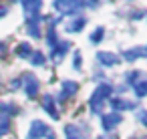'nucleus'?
I'll return each instance as SVG.
<instances>
[{
  "label": "nucleus",
  "instance_id": "nucleus-1",
  "mask_svg": "<svg viewBox=\"0 0 147 139\" xmlns=\"http://www.w3.org/2000/svg\"><path fill=\"white\" fill-rule=\"evenodd\" d=\"M111 95H113V87H111L109 83H101V85L93 91V95L89 97V109H91V113H93V115H101L103 105L111 99Z\"/></svg>",
  "mask_w": 147,
  "mask_h": 139
},
{
  "label": "nucleus",
  "instance_id": "nucleus-2",
  "mask_svg": "<svg viewBox=\"0 0 147 139\" xmlns=\"http://www.w3.org/2000/svg\"><path fill=\"white\" fill-rule=\"evenodd\" d=\"M125 81H127V85H131L137 99L147 97V75L143 71H129L125 75Z\"/></svg>",
  "mask_w": 147,
  "mask_h": 139
},
{
  "label": "nucleus",
  "instance_id": "nucleus-3",
  "mask_svg": "<svg viewBox=\"0 0 147 139\" xmlns=\"http://www.w3.org/2000/svg\"><path fill=\"white\" fill-rule=\"evenodd\" d=\"M53 8L61 16H79V12H83L87 6H85V2H77V0H73V2L59 0V2H53Z\"/></svg>",
  "mask_w": 147,
  "mask_h": 139
},
{
  "label": "nucleus",
  "instance_id": "nucleus-4",
  "mask_svg": "<svg viewBox=\"0 0 147 139\" xmlns=\"http://www.w3.org/2000/svg\"><path fill=\"white\" fill-rule=\"evenodd\" d=\"M45 137L57 139V135L53 133V129H51L45 121L34 119V121L30 123V129H28V133H26V139H45Z\"/></svg>",
  "mask_w": 147,
  "mask_h": 139
},
{
  "label": "nucleus",
  "instance_id": "nucleus-5",
  "mask_svg": "<svg viewBox=\"0 0 147 139\" xmlns=\"http://www.w3.org/2000/svg\"><path fill=\"white\" fill-rule=\"evenodd\" d=\"M20 83H22L24 93H26V97H28V99H36V97H38L40 83H38V79H36L32 73H24V75L20 77Z\"/></svg>",
  "mask_w": 147,
  "mask_h": 139
},
{
  "label": "nucleus",
  "instance_id": "nucleus-6",
  "mask_svg": "<svg viewBox=\"0 0 147 139\" xmlns=\"http://www.w3.org/2000/svg\"><path fill=\"white\" fill-rule=\"evenodd\" d=\"M121 123H123V115H121V113L111 111V113H107V115H101V129L107 131V133H111L113 129H117Z\"/></svg>",
  "mask_w": 147,
  "mask_h": 139
},
{
  "label": "nucleus",
  "instance_id": "nucleus-7",
  "mask_svg": "<svg viewBox=\"0 0 147 139\" xmlns=\"http://www.w3.org/2000/svg\"><path fill=\"white\" fill-rule=\"evenodd\" d=\"M22 6V10H24V18H26V22H30V20H38L40 18V8H42V2H22L20 4Z\"/></svg>",
  "mask_w": 147,
  "mask_h": 139
},
{
  "label": "nucleus",
  "instance_id": "nucleus-8",
  "mask_svg": "<svg viewBox=\"0 0 147 139\" xmlns=\"http://www.w3.org/2000/svg\"><path fill=\"white\" fill-rule=\"evenodd\" d=\"M77 93H79V83H77V81H71V79H67V81H63V85H61L59 101H67V99L75 97Z\"/></svg>",
  "mask_w": 147,
  "mask_h": 139
},
{
  "label": "nucleus",
  "instance_id": "nucleus-9",
  "mask_svg": "<svg viewBox=\"0 0 147 139\" xmlns=\"http://www.w3.org/2000/svg\"><path fill=\"white\" fill-rule=\"evenodd\" d=\"M87 133H89V129L83 127V125L69 123V125L65 127V135H67V139H87Z\"/></svg>",
  "mask_w": 147,
  "mask_h": 139
},
{
  "label": "nucleus",
  "instance_id": "nucleus-10",
  "mask_svg": "<svg viewBox=\"0 0 147 139\" xmlns=\"http://www.w3.org/2000/svg\"><path fill=\"white\" fill-rule=\"evenodd\" d=\"M97 63L101 65V67H115L117 63H119V57L115 55V53H109V51H99L97 53Z\"/></svg>",
  "mask_w": 147,
  "mask_h": 139
},
{
  "label": "nucleus",
  "instance_id": "nucleus-11",
  "mask_svg": "<svg viewBox=\"0 0 147 139\" xmlns=\"http://www.w3.org/2000/svg\"><path fill=\"white\" fill-rule=\"evenodd\" d=\"M42 107H45V111L49 113V117H51V119H55V121H57V119L61 117V113L57 111V103H55V97H53L51 93H47V95L42 97Z\"/></svg>",
  "mask_w": 147,
  "mask_h": 139
},
{
  "label": "nucleus",
  "instance_id": "nucleus-12",
  "mask_svg": "<svg viewBox=\"0 0 147 139\" xmlns=\"http://www.w3.org/2000/svg\"><path fill=\"white\" fill-rule=\"evenodd\" d=\"M109 101H111V109H115V113H119V111H131V109H137L133 101H127V99H123V97H113V99H109Z\"/></svg>",
  "mask_w": 147,
  "mask_h": 139
},
{
  "label": "nucleus",
  "instance_id": "nucleus-13",
  "mask_svg": "<svg viewBox=\"0 0 147 139\" xmlns=\"http://www.w3.org/2000/svg\"><path fill=\"white\" fill-rule=\"evenodd\" d=\"M143 57H147L143 47H133V49H127V51H123V59H125L127 63H135L137 59H143Z\"/></svg>",
  "mask_w": 147,
  "mask_h": 139
},
{
  "label": "nucleus",
  "instance_id": "nucleus-14",
  "mask_svg": "<svg viewBox=\"0 0 147 139\" xmlns=\"http://www.w3.org/2000/svg\"><path fill=\"white\" fill-rule=\"evenodd\" d=\"M69 49H71V43H59V45L51 51V59H53L55 63H61L63 57L69 53Z\"/></svg>",
  "mask_w": 147,
  "mask_h": 139
},
{
  "label": "nucleus",
  "instance_id": "nucleus-15",
  "mask_svg": "<svg viewBox=\"0 0 147 139\" xmlns=\"http://www.w3.org/2000/svg\"><path fill=\"white\" fill-rule=\"evenodd\" d=\"M85 24H87V18H85V16H75L73 20L67 22L65 30H67V32H81Z\"/></svg>",
  "mask_w": 147,
  "mask_h": 139
},
{
  "label": "nucleus",
  "instance_id": "nucleus-16",
  "mask_svg": "<svg viewBox=\"0 0 147 139\" xmlns=\"http://www.w3.org/2000/svg\"><path fill=\"white\" fill-rule=\"evenodd\" d=\"M26 32L32 36V38H40V18L38 20H30V22H26Z\"/></svg>",
  "mask_w": 147,
  "mask_h": 139
},
{
  "label": "nucleus",
  "instance_id": "nucleus-17",
  "mask_svg": "<svg viewBox=\"0 0 147 139\" xmlns=\"http://www.w3.org/2000/svg\"><path fill=\"white\" fill-rule=\"evenodd\" d=\"M0 113L6 115V117H12V115L18 113V107L14 103H10V101H2V103H0Z\"/></svg>",
  "mask_w": 147,
  "mask_h": 139
},
{
  "label": "nucleus",
  "instance_id": "nucleus-18",
  "mask_svg": "<svg viewBox=\"0 0 147 139\" xmlns=\"http://www.w3.org/2000/svg\"><path fill=\"white\" fill-rule=\"evenodd\" d=\"M47 45L51 47V51L59 45V36H57V28H55V24H51V26L47 28Z\"/></svg>",
  "mask_w": 147,
  "mask_h": 139
},
{
  "label": "nucleus",
  "instance_id": "nucleus-19",
  "mask_svg": "<svg viewBox=\"0 0 147 139\" xmlns=\"http://www.w3.org/2000/svg\"><path fill=\"white\" fill-rule=\"evenodd\" d=\"M16 55H18L20 59H30V55H32V47H30L28 43H20V45L16 47Z\"/></svg>",
  "mask_w": 147,
  "mask_h": 139
},
{
  "label": "nucleus",
  "instance_id": "nucleus-20",
  "mask_svg": "<svg viewBox=\"0 0 147 139\" xmlns=\"http://www.w3.org/2000/svg\"><path fill=\"white\" fill-rule=\"evenodd\" d=\"M103 36H105V28H103V26H97V28L91 32V36H89V38H91V43H93V45H99V43L103 40Z\"/></svg>",
  "mask_w": 147,
  "mask_h": 139
},
{
  "label": "nucleus",
  "instance_id": "nucleus-21",
  "mask_svg": "<svg viewBox=\"0 0 147 139\" xmlns=\"http://www.w3.org/2000/svg\"><path fill=\"white\" fill-rule=\"evenodd\" d=\"M8 131H10V117H6V115L0 113V137L6 135Z\"/></svg>",
  "mask_w": 147,
  "mask_h": 139
},
{
  "label": "nucleus",
  "instance_id": "nucleus-22",
  "mask_svg": "<svg viewBox=\"0 0 147 139\" xmlns=\"http://www.w3.org/2000/svg\"><path fill=\"white\" fill-rule=\"evenodd\" d=\"M45 55L40 53V51H32V55H30V63L34 65V67H42L45 65Z\"/></svg>",
  "mask_w": 147,
  "mask_h": 139
},
{
  "label": "nucleus",
  "instance_id": "nucleus-23",
  "mask_svg": "<svg viewBox=\"0 0 147 139\" xmlns=\"http://www.w3.org/2000/svg\"><path fill=\"white\" fill-rule=\"evenodd\" d=\"M135 119H137L141 125L147 127V109H139V107H137V111H135Z\"/></svg>",
  "mask_w": 147,
  "mask_h": 139
},
{
  "label": "nucleus",
  "instance_id": "nucleus-24",
  "mask_svg": "<svg viewBox=\"0 0 147 139\" xmlns=\"http://www.w3.org/2000/svg\"><path fill=\"white\" fill-rule=\"evenodd\" d=\"M73 67H75V71H81V51H75V55H73Z\"/></svg>",
  "mask_w": 147,
  "mask_h": 139
},
{
  "label": "nucleus",
  "instance_id": "nucleus-25",
  "mask_svg": "<svg viewBox=\"0 0 147 139\" xmlns=\"http://www.w3.org/2000/svg\"><path fill=\"white\" fill-rule=\"evenodd\" d=\"M6 53H8V47H6V43H2V40H0V59H2Z\"/></svg>",
  "mask_w": 147,
  "mask_h": 139
},
{
  "label": "nucleus",
  "instance_id": "nucleus-26",
  "mask_svg": "<svg viewBox=\"0 0 147 139\" xmlns=\"http://www.w3.org/2000/svg\"><path fill=\"white\" fill-rule=\"evenodd\" d=\"M8 14V8L4 6V4H0V18H2V16H6Z\"/></svg>",
  "mask_w": 147,
  "mask_h": 139
},
{
  "label": "nucleus",
  "instance_id": "nucleus-27",
  "mask_svg": "<svg viewBox=\"0 0 147 139\" xmlns=\"http://www.w3.org/2000/svg\"><path fill=\"white\" fill-rule=\"evenodd\" d=\"M97 139H113V137H97Z\"/></svg>",
  "mask_w": 147,
  "mask_h": 139
},
{
  "label": "nucleus",
  "instance_id": "nucleus-28",
  "mask_svg": "<svg viewBox=\"0 0 147 139\" xmlns=\"http://www.w3.org/2000/svg\"><path fill=\"white\" fill-rule=\"evenodd\" d=\"M145 55H147V47H145Z\"/></svg>",
  "mask_w": 147,
  "mask_h": 139
}]
</instances>
